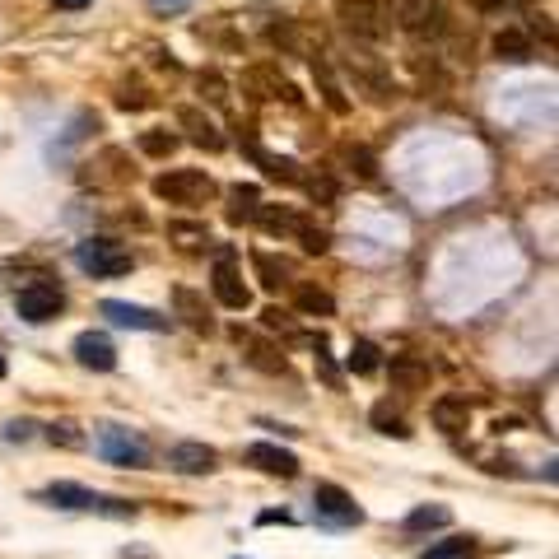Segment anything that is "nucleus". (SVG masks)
<instances>
[{
    "label": "nucleus",
    "instance_id": "nucleus-1",
    "mask_svg": "<svg viewBox=\"0 0 559 559\" xmlns=\"http://www.w3.org/2000/svg\"><path fill=\"white\" fill-rule=\"evenodd\" d=\"M42 504L52 508H70V513H98V518H136V504L126 499H112V494H98V490H84L75 480H56L38 494Z\"/></svg>",
    "mask_w": 559,
    "mask_h": 559
},
{
    "label": "nucleus",
    "instance_id": "nucleus-2",
    "mask_svg": "<svg viewBox=\"0 0 559 559\" xmlns=\"http://www.w3.org/2000/svg\"><path fill=\"white\" fill-rule=\"evenodd\" d=\"M215 191L219 187L205 168H168V173L154 178V196L168 205H205Z\"/></svg>",
    "mask_w": 559,
    "mask_h": 559
},
{
    "label": "nucleus",
    "instance_id": "nucleus-3",
    "mask_svg": "<svg viewBox=\"0 0 559 559\" xmlns=\"http://www.w3.org/2000/svg\"><path fill=\"white\" fill-rule=\"evenodd\" d=\"M94 452L112 466H126V471L150 466V443H145L136 429H122V424H103L94 434Z\"/></svg>",
    "mask_w": 559,
    "mask_h": 559
},
{
    "label": "nucleus",
    "instance_id": "nucleus-4",
    "mask_svg": "<svg viewBox=\"0 0 559 559\" xmlns=\"http://www.w3.org/2000/svg\"><path fill=\"white\" fill-rule=\"evenodd\" d=\"M75 266H80L84 275H94V280H117V275H126L136 261H131V252H126L122 243H112V238H84V243L75 247Z\"/></svg>",
    "mask_w": 559,
    "mask_h": 559
},
{
    "label": "nucleus",
    "instance_id": "nucleus-5",
    "mask_svg": "<svg viewBox=\"0 0 559 559\" xmlns=\"http://www.w3.org/2000/svg\"><path fill=\"white\" fill-rule=\"evenodd\" d=\"M387 19H396V28H406L410 38H438L448 28V10L443 0H392Z\"/></svg>",
    "mask_w": 559,
    "mask_h": 559
},
{
    "label": "nucleus",
    "instance_id": "nucleus-6",
    "mask_svg": "<svg viewBox=\"0 0 559 559\" xmlns=\"http://www.w3.org/2000/svg\"><path fill=\"white\" fill-rule=\"evenodd\" d=\"M336 19L355 42H382L387 38V10L378 0H336Z\"/></svg>",
    "mask_w": 559,
    "mask_h": 559
},
{
    "label": "nucleus",
    "instance_id": "nucleus-7",
    "mask_svg": "<svg viewBox=\"0 0 559 559\" xmlns=\"http://www.w3.org/2000/svg\"><path fill=\"white\" fill-rule=\"evenodd\" d=\"M14 308H19V317L24 322H52V317L66 313V294H61V285H52V280H33V285H24L19 294H14Z\"/></svg>",
    "mask_w": 559,
    "mask_h": 559
},
{
    "label": "nucleus",
    "instance_id": "nucleus-8",
    "mask_svg": "<svg viewBox=\"0 0 559 559\" xmlns=\"http://www.w3.org/2000/svg\"><path fill=\"white\" fill-rule=\"evenodd\" d=\"M313 513L322 522H331V527H359V522H364V508H359L341 485H317L313 490Z\"/></svg>",
    "mask_w": 559,
    "mask_h": 559
},
{
    "label": "nucleus",
    "instance_id": "nucleus-9",
    "mask_svg": "<svg viewBox=\"0 0 559 559\" xmlns=\"http://www.w3.org/2000/svg\"><path fill=\"white\" fill-rule=\"evenodd\" d=\"M98 313L108 317L112 327H131V331H168V317L154 313V308H140V303H126V299H103Z\"/></svg>",
    "mask_w": 559,
    "mask_h": 559
},
{
    "label": "nucleus",
    "instance_id": "nucleus-10",
    "mask_svg": "<svg viewBox=\"0 0 559 559\" xmlns=\"http://www.w3.org/2000/svg\"><path fill=\"white\" fill-rule=\"evenodd\" d=\"M210 289H215V299L224 303V308H233V313H243L247 303H252V289L243 285V275H238L233 257L215 261V271H210Z\"/></svg>",
    "mask_w": 559,
    "mask_h": 559
},
{
    "label": "nucleus",
    "instance_id": "nucleus-11",
    "mask_svg": "<svg viewBox=\"0 0 559 559\" xmlns=\"http://www.w3.org/2000/svg\"><path fill=\"white\" fill-rule=\"evenodd\" d=\"M70 350H75V364H80V369H94V373L117 369V345H112L103 331H80Z\"/></svg>",
    "mask_w": 559,
    "mask_h": 559
},
{
    "label": "nucleus",
    "instance_id": "nucleus-12",
    "mask_svg": "<svg viewBox=\"0 0 559 559\" xmlns=\"http://www.w3.org/2000/svg\"><path fill=\"white\" fill-rule=\"evenodd\" d=\"M247 466H257V471H266V476H280V480H294L299 476V457L289 448H280V443H252V448L243 452Z\"/></svg>",
    "mask_w": 559,
    "mask_h": 559
},
{
    "label": "nucleus",
    "instance_id": "nucleus-13",
    "mask_svg": "<svg viewBox=\"0 0 559 559\" xmlns=\"http://www.w3.org/2000/svg\"><path fill=\"white\" fill-rule=\"evenodd\" d=\"M243 84L252 89V98H285L289 108H299V103H303V94H299V89H294V84H289L275 66H252V70L243 75Z\"/></svg>",
    "mask_w": 559,
    "mask_h": 559
},
{
    "label": "nucleus",
    "instance_id": "nucleus-14",
    "mask_svg": "<svg viewBox=\"0 0 559 559\" xmlns=\"http://www.w3.org/2000/svg\"><path fill=\"white\" fill-rule=\"evenodd\" d=\"M173 313H178L182 327H191L196 336H210V331H215V317H210L205 294H196V289H187V285L173 289Z\"/></svg>",
    "mask_w": 559,
    "mask_h": 559
},
{
    "label": "nucleus",
    "instance_id": "nucleus-15",
    "mask_svg": "<svg viewBox=\"0 0 559 559\" xmlns=\"http://www.w3.org/2000/svg\"><path fill=\"white\" fill-rule=\"evenodd\" d=\"M168 466L182 471V476H210L219 466V452L205 448V443H173L168 448Z\"/></svg>",
    "mask_w": 559,
    "mask_h": 559
},
{
    "label": "nucleus",
    "instance_id": "nucleus-16",
    "mask_svg": "<svg viewBox=\"0 0 559 559\" xmlns=\"http://www.w3.org/2000/svg\"><path fill=\"white\" fill-rule=\"evenodd\" d=\"M490 52L499 56V61H508V66H522V61H532L536 56V42L527 28H499L490 42Z\"/></svg>",
    "mask_w": 559,
    "mask_h": 559
},
{
    "label": "nucleus",
    "instance_id": "nucleus-17",
    "mask_svg": "<svg viewBox=\"0 0 559 559\" xmlns=\"http://www.w3.org/2000/svg\"><path fill=\"white\" fill-rule=\"evenodd\" d=\"M247 154L257 159V168L266 173L271 182H285V187H299V178H303V168L294 164V159H285V154H271V150H261L257 140L247 145Z\"/></svg>",
    "mask_w": 559,
    "mask_h": 559
},
{
    "label": "nucleus",
    "instance_id": "nucleus-18",
    "mask_svg": "<svg viewBox=\"0 0 559 559\" xmlns=\"http://www.w3.org/2000/svg\"><path fill=\"white\" fill-rule=\"evenodd\" d=\"M252 271H257V280H261L266 294H280V289L294 285V266L280 261V257H271V252H252Z\"/></svg>",
    "mask_w": 559,
    "mask_h": 559
},
{
    "label": "nucleus",
    "instance_id": "nucleus-19",
    "mask_svg": "<svg viewBox=\"0 0 559 559\" xmlns=\"http://www.w3.org/2000/svg\"><path fill=\"white\" fill-rule=\"evenodd\" d=\"M429 415H434V424L443 429V434H452V438L466 434V424H471V406H466L462 396H438Z\"/></svg>",
    "mask_w": 559,
    "mask_h": 559
},
{
    "label": "nucleus",
    "instance_id": "nucleus-20",
    "mask_svg": "<svg viewBox=\"0 0 559 559\" xmlns=\"http://www.w3.org/2000/svg\"><path fill=\"white\" fill-rule=\"evenodd\" d=\"M178 126H182V131H191V145H201V150H210V154L224 150V136L215 131V122H210V117H201L196 108H182L178 112Z\"/></svg>",
    "mask_w": 559,
    "mask_h": 559
},
{
    "label": "nucleus",
    "instance_id": "nucleus-21",
    "mask_svg": "<svg viewBox=\"0 0 559 559\" xmlns=\"http://www.w3.org/2000/svg\"><path fill=\"white\" fill-rule=\"evenodd\" d=\"M392 387L396 392H424V387H429V364L415 355H396L392 359Z\"/></svg>",
    "mask_w": 559,
    "mask_h": 559
},
{
    "label": "nucleus",
    "instance_id": "nucleus-22",
    "mask_svg": "<svg viewBox=\"0 0 559 559\" xmlns=\"http://www.w3.org/2000/svg\"><path fill=\"white\" fill-rule=\"evenodd\" d=\"M313 80H317V94H322V103H327L336 117H345V112H350V98H345V89L336 84V75H331V66L322 61V56H313Z\"/></svg>",
    "mask_w": 559,
    "mask_h": 559
},
{
    "label": "nucleus",
    "instance_id": "nucleus-23",
    "mask_svg": "<svg viewBox=\"0 0 559 559\" xmlns=\"http://www.w3.org/2000/svg\"><path fill=\"white\" fill-rule=\"evenodd\" d=\"M448 522H452V513L443 504H424V508H410L401 527H406L410 536H424V532H443Z\"/></svg>",
    "mask_w": 559,
    "mask_h": 559
},
{
    "label": "nucleus",
    "instance_id": "nucleus-24",
    "mask_svg": "<svg viewBox=\"0 0 559 559\" xmlns=\"http://www.w3.org/2000/svg\"><path fill=\"white\" fill-rule=\"evenodd\" d=\"M294 308H299L303 317H331L336 313V299H331L327 289H317V285H299L294 289Z\"/></svg>",
    "mask_w": 559,
    "mask_h": 559
},
{
    "label": "nucleus",
    "instance_id": "nucleus-25",
    "mask_svg": "<svg viewBox=\"0 0 559 559\" xmlns=\"http://www.w3.org/2000/svg\"><path fill=\"white\" fill-rule=\"evenodd\" d=\"M261 210V191L257 187H229V224H247Z\"/></svg>",
    "mask_w": 559,
    "mask_h": 559
},
{
    "label": "nucleus",
    "instance_id": "nucleus-26",
    "mask_svg": "<svg viewBox=\"0 0 559 559\" xmlns=\"http://www.w3.org/2000/svg\"><path fill=\"white\" fill-rule=\"evenodd\" d=\"M299 210H289V205H261V210H257V224H261V229H266V233H294V229H299Z\"/></svg>",
    "mask_w": 559,
    "mask_h": 559
},
{
    "label": "nucleus",
    "instance_id": "nucleus-27",
    "mask_svg": "<svg viewBox=\"0 0 559 559\" xmlns=\"http://www.w3.org/2000/svg\"><path fill=\"white\" fill-rule=\"evenodd\" d=\"M89 131H98V117H94V112H80V117L70 122V131H66V136H61V140L52 145V159H66V154L75 150V145H80V140L89 136Z\"/></svg>",
    "mask_w": 559,
    "mask_h": 559
},
{
    "label": "nucleus",
    "instance_id": "nucleus-28",
    "mask_svg": "<svg viewBox=\"0 0 559 559\" xmlns=\"http://www.w3.org/2000/svg\"><path fill=\"white\" fill-rule=\"evenodd\" d=\"M382 369V350L373 341H355L350 345V373H359V378H369V373Z\"/></svg>",
    "mask_w": 559,
    "mask_h": 559
},
{
    "label": "nucleus",
    "instance_id": "nucleus-29",
    "mask_svg": "<svg viewBox=\"0 0 559 559\" xmlns=\"http://www.w3.org/2000/svg\"><path fill=\"white\" fill-rule=\"evenodd\" d=\"M420 559H476V541L471 536H448V541H438L429 546Z\"/></svg>",
    "mask_w": 559,
    "mask_h": 559
},
{
    "label": "nucleus",
    "instance_id": "nucleus-30",
    "mask_svg": "<svg viewBox=\"0 0 559 559\" xmlns=\"http://www.w3.org/2000/svg\"><path fill=\"white\" fill-rule=\"evenodd\" d=\"M373 429H378V434H387V438H410L406 420L392 410V401H378V406H373Z\"/></svg>",
    "mask_w": 559,
    "mask_h": 559
},
{
    "label": "nucleus",
    "instance_id": "nucleus-31",
    "mask_svg": "<svg viewBox=\"0 0 559 559\" xmlns=\"http://www.w3.org/2000/svg\"><path fill=\"white\" fill-rule=\"evenodd\" d=\"M294 238L303 243V252H308V257H322V252L331 247V233H327V229H317L313 219H299V229H294Z\"/></svg>",
    "mask_w": 559,
    "mask_h": 559
},
{
    "label": "nucleus",
    "instance_id": "nucleus-32",
    "mask_svg": "<svg viewBox=\"0 0 559 559\" xmlns=\"http://www.w3.org/2000/svg\"><path fill=\"white\" fill-rule=\"evenodd\" d=\"M345 164H350V173H355L359 182H373V178H378V159H373L369 145H350V150H345Z\"/></svg>",
    "mask_w": 559,
    "mask_h": 559
},
{
    "label": "nucleus",
    "instance_id": "nucleus-33",
    "mask_svg": "<svg viewBox=\"0 0 559 559\" xmlns=\"http://www.w3.org/2000/svg\"><path fill=\"white\" fill-rule=\"evenodd\" d=\"M247 364L261 373H285V355H275L271 345H261V341H247Z\"/></svg>",
    "mask_w": 559,
    "mask_h": 559
},
{
    "label": "nucleus",
    "instance_id": "nucleus-34",
    "mask_svg": "<svg viewBox=\"0 0 559 559\" xmlns=\"http://www.w3.org/2000/svg\"><path fill=\"white\" fill-rule=\"evenodd\" d=\"M299 187H308V196H313L317 205H331V201H336V178H331V173H303Z\"/></svg>",
    "mask_w": 559,
    "mask_h": 559
},
{
    "label": "nucleus",
    "instance_id": "nucleus-35",
    "mask_svg": "<svg viewBox=\"0 0 559 559\" xmlns=\"http://www.w3.org/2000/svg\"><path fill=\"white\" fill-rule=\"evenodd\" d=\"M173 150H178V136L173 131H145L140 136V154H150V159H168Z\"/></svg>",
    "mask_w": 559,
    "mask_h": 559
},
{
    "label": "nucleus",
    "instance_id": "nucleus-36",
    "mask_svg": "<svg viewBox=\"0 0 559 559\" xmlns=\"http://www.w3.org/2000/svg\"><path fill=\"white\" fill-rule=\"evenodd\" d=\"M117 108L145 112V108H154V98H150V89H140V84H122V89H117Z\"/></svg>",
    "mask_w": 559,
    "mask_h": 559
},
{
    "label": "nucleus",
    "instance_id": "nucleus-37",
    "mask_svg": "<svg viewBox=\"0 0 559 559\" xmlns=\"http://www.w3.org/2000/svg\"><path fill=\"white\" fill-rule=\"evenodd\" d=\"M266 38H271L275 47H285V52H299V28L289 24V19H280V24L266 28Z\"/></svg>",
    "mask_w": 559,
    "mask_h": 559
},
{
    "label": "nucleus",
    "instance_id": "nucleus-38",
    "mask_svg": "<svg viewBox=\"0 0 559 559\" xmlns=\"http://www.w3.org/2000/svg\"><path fill=\"white\" fill-rule=\"evenodd\" d=\"M47 438H52V443H61V448H80V443H84V438H80V429H75L70 420L47 424Z\"/></svg>",
    "mask_w": 559,
    "mask_h": 559
},
{
    "label": "nucleus",
    "instance_id": "nucleus-39",
    "mask_svg": "<svg viewBox=\"0 0 559 559\" xmlns=\"http://www.w3.org/2000/svg\"><path fill=\"white\" fill-rule=\"evenodd\" d=\"M196 84H201V98H205V103H215V108H219V103H229V94H224V80H219L215 70H205Z\"/></svg>",
    "mask_w": 559,
    "mask_h": 559
},
{
    "label": "nucleus",
    "instance_id": "nucleus-40",
    "mask_svg": "<svg viewBox=\"0 0 559 559\" xmlns=\"http://www.w3.org/2000/svg\"><path fill=\"white\" fill-rule=\"evenodd\" d=\"M168 233L178 238L182 247H201V243H210V233L201 229V224H168Z\"/></svg>",
    "mask_w": 559,
    "mask_h": 559
},
{
    "label": "nucleus",
    "instance_id": "nucleus-41",
    "mask_svg": "<svg viewBox=\"0 0 559 559\" xmlns=\"http://www.w3.org/2000/svg\"><path fill=\"white\" fill-rule=\"evenodd\" d=\"M317 373H322L331 387H341V373H336V364L327 359V345H322V341H317Z\"/></svg>",
    "mask_w": 559,
    "mask_h": 559
},
{
    "label": "nucleus",
    "instance_id": "nucleus-42",
    "mask_svg": "<svg viewBox=\"0 0 559 559\" xmlns=\"http://www.w3.org/2000/svg\"><path fill=\"white\" fill-rule=\"evenodd\" d=\"M476 10H485V14H504V10H518V5H527V0H471Z\"/></svg>",
    "mask_w": 559,
    "mask_h": 559
},
{
    "label": "nucleus",
    "instance_id": "nucleus-43",
    "mask_svg": "<svg viewBox=\"0 0 559 559\" xmlns=\"http://www.w3.org/2000/svg\"><path fill=\"white\" fill-rule=\"evenodd\" d=\"M261 322H266V327H289V322H285V313H280V308H266V313H261Z\"/></svg>",
    "mask_w": 559,
    "mask_h": 559
},
{
    "label": "nucleus",
    "instance_id": "nucleus-44",
    "mask_svg": "<svg viewBox=\"0 0 559 559\" xmlns=\"http://www.w3.org/2000/svg\"><path fill=\"white\" fill-rule=\"evenodd\" d=\"M28 429H33V424H28V420H19V424H5V438H28Z\"/></svg>",
    "mask_w": 559,
    "mask_h": 559
},
{
    "label": "nucleus",
    "instance_id": "nucleus-45",
    "mask_svg": "<svg viewBox=\"0 0 559 559\" xmlns=\"http://www.w3.org/2000/svg\"><path fill=\"white\" fill-rule=\"evenodd\" d=\"M261 527H275V522H294V518H289V513H275V508H271V513H261Z\"/></svg>",
    "mask_w": 559,
    "mask_h": 559
},
{
    "label": "nucleus",
    "instance_id": "nucleus-46",
    "mask_svg": "<svg viewBox=\"0 0 559 559\" xmlns=\"http://www.w3.org/2000/svg\"><path fill=\"white\" fill-rule=\"evenodd\" d=\"M56 10H84V5H89V0H52Z\"/></svg>",
    "mask_w": 559,
    "mask_h": 559
},
{
    "label": "nucleus",
    "instance_id": "nucleus-47",
    "mask_svg": "<svg viewBox=\"0 0 559 559\" xmlns=\"http://www.w3.org/2000/svg\"><path fill=\"white\" fill-rule=\"evenodd\" d=\"M150 5H182V0H150Z\"/></svg>",
    "mask_w": 559,
    "mask_h": 559
},
{
    "label": "nucleus",
    "instance_id": "nucleus-48",
    "mask_svg": "<svg viewBox=\"0 0 559 559\" xmlns=\"http://www.w3.org/2000/svg\"><path fill=\"white\" fill-rule=\"evenodd\" d=\"M0 378H5V359H0Z\"/></svg>",
    "mask_w": 559,
    "mask_h": 559
},
{
    "label": "nucleus",
    "instance_id": "nucleus-49",
    "mask_svg": "<svg viewBox=\"0 0 559 559\" xmlns=\"http://www.w3.org/2000/svg\"><path fill=\"white\" fill-rule=\"evenodd\" d=\"M238 559H243V555H238Z\"/></svg>",
    "mask_w": 559,
    "mask_h": 559
}]
</instances>
